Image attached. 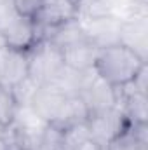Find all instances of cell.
I'll return each instance as SVG.
<instances>
[{"label":"cell","instance_id":"cell-14","mask_svg":"<svg viewBox=\"0 0 148 150\" xmlns=\"http://www.w3.org/2000/svg\"><path fill=\"white\" fill-rule=\"evenodd\" d=\"M89 119V108L85 107L84 100L78 94H72L66 98L65 107L59 113L58 120L54 122V126H58L59 129H66L70 126H77V124H85Z\"/></svg>","mask_w":148,"mask_h":150},{"label":"cell","instance_id":"cell-5","mask_svg":"<svg viewBox=\"0 0 148 150\" xmlns=\"http://www.w3.org/2000/svg\"><path fill=\"white\" fill-rule=\"evenodd\" d=\"M66 98H68V94L65 91H61L56 84L49 82V84L38 86L35 96L32 98L30 107L44 122L54 124L65 107Z\"/></svg>","mask_w":148,"mask_h":150},{"label":"cell","instance_id":"cell-25","mask_svg":"<svg viewBox=\"0 0 148 150\" xmlns=\"http://www.w3.org/2000/svg\"><path fill=\"white\" fill-rule=\"evenodd\" d=\"M105 2H106V4H108V5H110V7H111V5H113V2H115V0H105Z\"/></svg>","mask_w":148,"mask_h":150},{"label":"cell","instance_id":"cell-22","mask_svg":"<svg viewBox=\"0 0 148 150\" xmlns=\"http://www.w3.org/2000/svg\"><path fill=\"white\" fill-rule=\"evenodd\" d=\"M5 47H7V42H5L4 32H2V28H0V51H2V49H5Z\"/></svg>","mask_w":148,"mask_h":150},{"label":"cell","instance_id":"cell-6","mask_svg":"<svg viewBox=\"0 0 148 150\" xmlns=\"http://www.w3.org/2000/svg\"><path fill=\"white\" fill-rule=\"evenodd\" d=\"M78 96L89 108V115L117 107V87L106 82L98 74L92 75V79L85 84V87L80 91Z\"/></svg>","mask_w":148,"mask_h":150},{"label":"cell","instance_id":"cell-24","mask_svg":"<svg viewBox=\"0 0 148 150\" xmlns=\"http://www.w3.org/2000/svg\"><path fill=\"white\" fill-rule=\"evenodd\" d=\"M68 2H70V4H72V5H77V4H78V2H80V0H68Z\"/></svg>","mask_w":148,"mask_h":150},{"label":"cell","instance_id":"cell-17","mask_svg":"<svg viewBox=\"0 0 148 150\" xmlns=\"http://www.w3.org/2000/svg\"><path fill=\"white\" fill-rule=\"evenodd\" d=\"M18 112V103L14 100L12 89L0 84V124L9 127Z\"/></svg>","mask_w":148,"mask_h":150},{"label":"cell","instance_id":"cell-3","mask_svg":"<svg viewBox=\"0 0 148 150\" xmlns=\"http://www.w3.org/2000/svg\"><path fill=\"white\" fill-rule=\"evenodd\" d=\"M129 126H131L129 119L117 107L108 108V110H101V112H94L87 119V127H89L91 138L103 147L106 143H110L113 138H117L120 133H124Z\"/></svg>","mask_w":148,"mask_h":150},{"label":"cell","instance_id":"cell-19","mask_svg":"<svg viewBox=\"0 0 148 150\" xmlns=\"http://www.w3.org/2000/svg\"><path fill=\"white\" fill-rule=\"evenodd\" d=\"M37 150H63V129L54 124H47L40 134Z\"/></svg>","mask_w":148,"mask_h":150},{"label":"cell","instance_id":"cell-15","mask_svg":"<svg viewBox=\"0 0 148 150\" xmlns=\"http://www.w3.org/2000/svg\"><path fill=\"white\" fill-rule=\"evenodd\" d=\"M84 38H85L84 25L77 18H73V19L66 21L65 25L58 26L56 30H52V33L49 35L47 40L51 44H54L56 47L63 49V47H68V45H72V44L78 42V40H84Z\"/></svg>","mask_w":148,"mask_h":150},{"label":"cell","instance_id":"cell-4","mask_svg":"<svg viewBox=\"0 0 148 150\" xmlns=\"http://www.w3.org/2000/svg\"><path fill=\"white\" fill-rule=\"evenodd\" d=\"M75 18V5L68 0H42V5L33 16L37 26V38L47 40L52 30L65 25L66 21Z\"/></svg>","mask_w":148,"mask_h":150},{"label":"cell","instance_id":"cell-23","mask_svg":"<svg viewBox=\"0 0 148 150\" xmlns=\"http://www.w3.org/2000/svg\"><path fill=\"white\" fill-rule=\"evenodd\" d=\"M5 131H7V127H5L4 124H0V140H4V136H5Z\"/></svg>","mask_w":148,"mask_h":150},{"label":"cell","instance_id":"cell-11","mask_svg":"<svg viewBox=\"0 0 148 150\" xmlns=\"http://www.w3.org/2000/svg\"><path fill=\"white\" fill-rule=\"evenodd\" d=\"M61 54H63V61L66 67L75 68V70H92L96 65L99 49L94 44H91L87 38H84L68 47H63Z\"/></svg>","mask_w":148,"mask_h":150},{"label":"cell","instance_id":"cell-20","mask_svg":"<svg viewBox=\"0 0 148 150\" xmlns=\"http://www.w3.org/2000/svg\"><path fill=\"white\" fill-rule=\"evenodd\" d=\"M12 5L19 16L33 19V16L37 14V11L42 5V0H12Z\"/></svg>","mask_w":148,"mask_h":150},{"label":"cell","instance_id":"cell-26","mask_svg":"<svg viewBox=\"0 0 148 150\" xmlns=\"http://www.w3.org/2000/svg\"><path fill=\"white\" fill-rule=\"evenodd\" d=\"M0 150H4V143H2V140H0Z\"/></svg>","mask_w":148,"mask_h":150},{"label":"cell","instance_id":"cell-12","mask_svg":"<svg viewBox=\"0 0 148 150\" xmlns=\"http://www.w3.org/2000/svg\"><path fill=\"white\" fill-rule=\"evenodd\" d=\"M105 150H148L147 122L131 124L124 133L105 145Z\"/></svg>","mask_w":148,"mask_h":150},{"label":"cell","instance_id":"cell-2","mask_svg":"<svg viewBox=\"0 0 148 150\" xmlns=\"http://www.w3.org/2000/svg\"><path fill=\"white\" fill-rule=\"evenodd\" d=\"M28 52V77L38 86L49 84L65 67L61 49L49 40H40Z\"/></svg>","mask_w":148,"mask_h":150},{"label":"cell","instance_id":"cell-21","mask_svg":"<svg viewBox=\"0 0 148 150\" xmlns=\"http://www.w3.org/2000/svg\"><path fill=\"white\" fill-rule=\"evenodd\" d=\"M73 150H105V147L99 145L98 142H94L92 138H89V140H85L82 145H78V147L73 149Z\"/></svg>","mask_w":148,"mask_h":150},{"label":"cell","instance_id":"cell-9","mask_svg":"<svg viewBox=\"0 0 148 150\" xmlns=\"http://www.w3.org/2000/svg\"><path fill=\"white\" fill-rule=\"evenodd\" d=\"M4 37L7 42V47L18 49V51H30L35 44H38L37 38V26L32 18L16 16L9 25L2 28Z\"/></svg>","mask_w":148,"mask_h":150},{"label":"cell","instance_id":"cell-8","mask_svg":"<svg viewBox=\"0 0 148 150\" xmlns=\"http://www.w3.org/2000/svg\"><path fill=\"white\" fill-rule=\"evenodd\" d=\"M28 77V52L5 47L0 51V84L14 87Z\"/></svg>","mask_w":148,"mask_h":150},{"label":"cell","instance_id":"cell-18","mask_svg":"<svg viewBox=\"0 0 148 150\" xmlns=\"http://www.w3.org/2000/svg\"><path fill=\"white\" fill-rule=\"evenodd\" d=\"M11 89H12V94H14V100H16L18 107H30L32 98L35 96V93L38 89V84L33 79L26 77V79H23L19 84H16Z\"/></svg>","mask_w":148,"mask_h":150},{"label":"cell","instance_id":"cell-16","mask_svg":"<svg viewBox=\"0 0 148 150\" xmlns=\"http://www.w3.org/2000/svg\"><path fill=\"white\" fill-rule=\"evenodd\" d=\"M111 14V7L105 0H80L75 5V18L80 23H87Z\"/></svg>","mask_w":148,"mask_h":150},{"label":"cell","instance_id":"cell-7","mask_svg":"<svg viewBox=\"0 0 148 150\" xmlns=\"http://www.w3.org/2000/svg\"><path fill=\"white\" fill-rule=\"evenodd\" d=\"M84 25V32H85V38L94 44L98 49H105V47H111L120 44V26L122 21L118 18H115L113 14L82 23Z\"/></svg>","mask_w":148,"mask_h":150},{"label":"cell","instance_id":"cell-10","mask_svg":"<svg viewBox=\"0 0 148 150\" xmlns=\"http://www.w3.org/2000/svg\"><path fill=\"white\" fill-rule=\"evenodd\" d=\"M120 44L138 54L145 63L148 56V18H134L122 21Z\"/></svg>","mask_w":148,"mask_h":150},{"label":"cell","instance_id":"cell-13","mask_svg":"<svg viewBox=\"0 0 148 150\" xmlns=\"http://www.w3.org/2000/svg\"><path fill=\"white\" fill-rule=\"evenodd\" d=\"M96 74V70H75L70 67H63L61 72L56 75V79L52 80V84H56L61 91H65L68 96L72 94H80V91L85 87V84L92 79V75Z\"/></svg>","mask_w":148,"mask_h":150},{"label":"cell","instance_id":"cell-1","mask_svg":"<svg viewBox=\"0 0 148 150\" xmlns=\"http://www.w3.org/2000/svg\"><path fill=\"white\" fill-rule=\"evenodd\" d=\"M147 65L138 54H134L131 49L124 47L122 44L99 49L94 70L99 77H103L111 86L120 87L127 82H131L136 74L141 70V67Z\"/></svg>","mask_w":148,"mask_h":150}]
</instances>
